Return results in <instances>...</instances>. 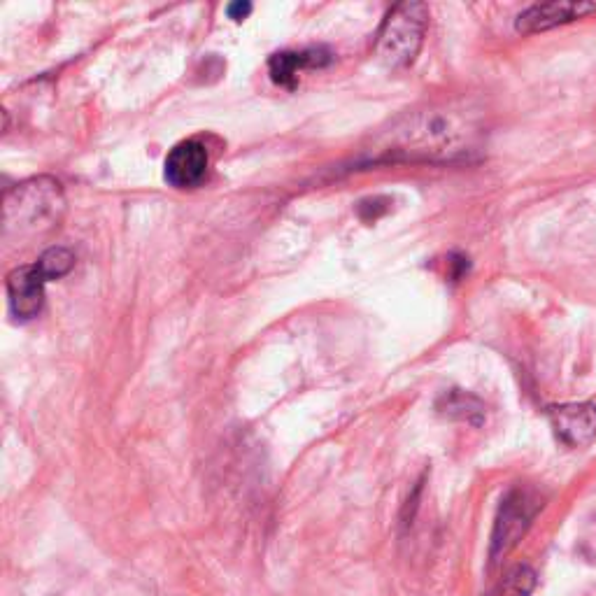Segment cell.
Segmentation results:
<instances>
[{
  "label": "cell",
  "instance_id": "obj_1",
  "mask_svg": "<svg viewBox=\"0 0 596 596\" xmlns=\"http://www.w3.org/2000/svg\"><path fill=\"white\" fill-rule=\"evenodd\" d=\"M485 112L471 101H447L406 112L373 140L375 163L471 161L485 145Z\"/></svg>",
  "mask_w": 596,
  "mask_h": 596
},
{
  "label": "cell",
  "instance_id": "obj_2",
  "mask_svg": "<svg viewBox=\"0 0 596 596\" xmlns=\"http://www.w3.org/2000/svg\"><path fill=\"white\" fill-rule=\"evenodd\" d=\"M66 215V196L54 177L40 175L19 182L3 196V236L26 240L59 229Z\"/></svg>",
  "mask_w": 596,
  "mask_h": 596
},
{
  "label": "cell",
  "instance_id": "obj_3",
  "mask_svg": "<svg viewBox=\"0 0 596 596\" xmlns=\"http://www.w3.org/2000/svg\"><path fill=\"white\" fill-rule=\"evenodd\" d=\"M429 28V7L424 3H401L387 14L378 33V59L387 68H406L420 54Z\"/></svg>",
  "mask_w": 596,
  "mask_h": 596
},
{
  "label": "cell",
  "instance_id": "obj_4",
  "mask_svg": "<svg viewBox=\"0 0 596 596\" xmlns=\"http://www.w3.org/2000/svg\"><path fill=\"white\" fill-rule=\"evenodd\" d=\"M541 499L529 489H513L506 499L501 501L499 515H496L494 531H492V548H489V559L492 564L501 562L508 552L517 548V543L522 541L527 534L531 522L538 510H541Z\"/></svg>",
  "mask_w": 596,
  "mask_h": 596
},
{
  "label": "cell",
  "instance_id": "obj_5",
  "mask_svg": "<svg viewBox=\"0 0 596 596\" xmlns=\"http://www.w3.org/2000/svg\"><path fill=\"white\" fill-rule=\"evenodd\" d=\"M210 168V152L201 140H182L166 156V182L175 189H194L203 184Z\"/></svg>",
  "mask_w": 596,
  "mask_h": 596
},
{
  "label": "cell",
  "instance_id": "obj_6",
  "mask_svg": "<svg viewBox=\"0 0 596 596\" xmlns=\"http://www.w3.org/2000/svg\"><path fill=\"white\" fill-rule=\"evenodd\" d=\"M45 282L47 278L35 266H19L7 275V298H10L12 315L26 322L38 317L45 303Z\"/></svg>",
  "mask_w": 596,
  "mask_h": 596
},
{
  "label": "cell",
  "instance_id": "obj_7",
  "mask_svg": "<svg viewBox=\"0 0 596 596\" xmlns=\"http://www.w3.org/2000/svg\"><path fill=\"white\" fill-rule=\"evenodd\" d=\"M550 424L559 441L569 447H587L596 441V406L569 403L548 410Z\"/></svg>",
  "mask_w": 596,
  "mask_h": 596
},
{
  "label": "cell",
  "instance_id": "obj_8",
  "mask_svg": "<svg viewBox=\"0 0 596 596\" xmlns=\"http://www.w3.org/2000/svg\"><path fill=\"white\" fill-rule=\"evenodd\" d=\"M596 10L594 3H583V0H555V3H541L531 5L517 17V31L529 33H543L550 28H557L562 24L583 19L585 14H592Z\"/></svg>",
  "mask_w": 596,
  "mask_h": 596
},
{
  "label": "cell",
  "instance_id": "obj_9",
  "mask_svg": "<svg viewBox=\"0 0 596 596\" xmlns=\"http://www.w3.org/2000/svg\"><path fill=\"white\" fill-rule=\"evenodd\" d=\"M331 61V54L322 47L305 49V52H282L271 59V75L278 84L292 87L296 77L305 68H322Z\"/></svg>",
  "mask_w": 596,
  "mask_h": 596
},
{
  "label": "cell",
  "instance_id": "obj_10",
  "mask_svg": "<svg viewBox=\"0 0 596 596\" xmlns=\"http://www.w3.org/2000/svg\"><path fill=\"white\" fill-rule=\"evenodd\" d=\"M536 590V571L527 564H517L496 580L485 596H531Z\"/></svg>",
  "mask_w": 596,
  "mask_h": 596
},
{
  "label": "cell",
  "instance_id": "obj_11",
  "mask_svg": "<svg viewBox=\"0 0 596 596\" xmlns=\"http://www.w3.org/2000/svg\"><path fill=\"white\" fill-rule=\"evenodd\" d=\"M438 410H441V415L452 417V420H464L471 424H480L482 417H485V406L475 396L459 392V389L445 394L441 403H438Z\"/></svg>",
  "mask_w": 596,
  "mask_h": 596
},
{
  "label": "cell",
  "instance_id": "obj_12",
  "mask_svg": "<svg viewBox=\"0 0 596 596\" xmlns=\"http://www.w3.org/2000/svg\"><path fill=\"white\" fill-rule=\"evenodd\" d=\"M75 266V254L68 247H49L38 261V268L47 280H59Z\"/></svg>",
  "mask_w": 596,
  "mask_h": 596
},
{
  "label": "cell",
  "instance_id": "obj_13",
  "mask_svg": "<svg viewBox=\"0 0 596 596\" xmlns=\"http://www.w3.org/2000/svg\"><path fill=\"white\" fill-rule=\"evenodd\" d=\"M229 17L233 19V21H243L247 14L252 12V5L250 3H233V5H229Z\"/></svg>",
  "mask_w": 596,
  "mask_h": 596
}]
</instances>
